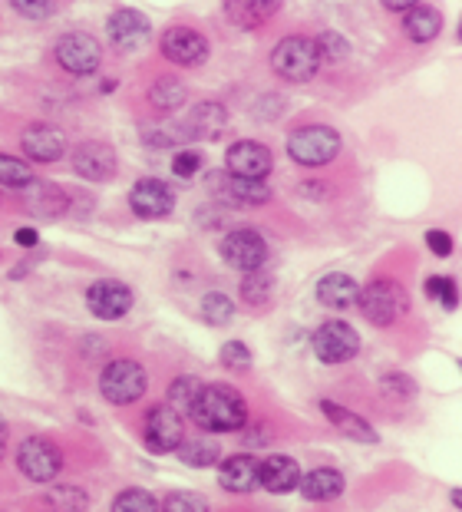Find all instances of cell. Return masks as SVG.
I'll return each instance as SVG.
<instances>
[{
    "mask_svg": "<svg viewBox=\"0 0 462 512\" xmlns=\"http://www.w3.org/2000/svg\"><path fill=\"white\" fill-rule=\"evenodd\" d=\"M297 479H301V466L284 453H274L258 463V483L268 493H291V489H297Z\"/></svg>",
    "mask_w": 462,
    "mask_h": 512,
    "instance_id": "44dd1931",
    "label": "cell"
},
{
    "mask_svg": "<svg viewBox=\"0 0 462 512\" xmlns=\"http://www.w3.org/2000/svg\"><path fill=\"white\" fill-rule=\"evenodd\" d=\"M218 486L228 489V493H251L258 486V460L248 453L231 456L218 470Z\"/></svg>",
    "mask_w": 462,
    "mask_h": 512,
    "instance_id": "7402d4cb",
    "label": "cell"
},
{
    "mask_svg": "<svg viewBox=\"0 0 462 512\" xmlns=\"http://www.w3.org/2000/svg\"><path fill=\"white\" fill-rule=\"evenodd\" d=\"M162 57L172 60L175 67H198L208 60V40L192 27H169L159 40Z\"/></svg>",
    "mask_w": 462,
    "mask_h": 512,
    "instance_id": "7c38bea8",
    "label": "cell"
},
{
    "mask_svg": "<svg viewBox=\"0 0 462 512\" xmlns=\"http://www.w3.org/2000/svg\"><path fill=\"white\" fill-rule=\"evenodd\" d=\"M426 248L436 258H446L449 252H453V238H449V232H443V228H429V232H426Z\"/></svg>",
    "mask_w": 462,
    "mask_h": 512,
    "instance_id": "b9f144b4",
    "label": "cell"
},
{
    "mask_svg": "<svg viewBox=\"0 0 462 512\" xmlns=\"http://www.w3.org/2000/svg\"><path fill=\"white\" fill-rule=\"evenodd\" d=\"M403 30H406V37H410L413 43H429V40L439 37V30H443V14L433 10V7L416 4L413 10H406Z\"/></svg>",
    "mask_w": 462,
    "mask_h": 512,
    "instance_id": "4316f807",
    "label": "cell"
},
{
    "mask_svg": "<svg viewBox=\"0 0 462 512\" xmlns=\"http://www.w3.org/2000/svg\"><path fill=\"white\" fill-rule=\"evenodd\" d=\"M225 126H228V113L222 103H198L189 113V119L182 123L179 139H205V143H212V139L225 133Z\"/></svg>",
    "mask_w": 462,
    "mask_h": 512,
    "instance_id": "ffe728a7",
    "label": "cell"
},
{
    "mask_svg": "<svg viewBox=\"0 0 462 512\" xmlns=\"http://www.w3.org/2000/svg\"><path fill=\"white\" fill-rule=\"evenodd\" d=\"M10 7L27 20H47L53 14V0H10Z\"/></svg>",
    "mask_w": 462,
    "mask_h": 512,
    "instance_id": "ab89813d",
    "label": "cell"
},
{
    "mask_svg": "<svg viewBox=\"0 0 462 512\" xmlns=\"http://www.w3.org/2000/svg\"><path fill=\"white\" fill-rule=\"evenodd\" d=\"M17 470L24 473L33 483H50L63 470V453L60 446L47 437H30L20 443L17 453Z\"/></svg>",
    "mask_w": 462,
    "mask_h": 512,
    "instance_id": "8992f818",
    "label": "cell"
},
{
    "mask_svg": "<svg viewBox=\"0 0 462 512\" xmlns=\"http://www.w3.org/2000/svg\"><path fill=\"white\" fill-rule=\"evenodd\" d=\"M311 347L321 364H344L360 351V337L347 321H327L314 331Z\"/></svg>",
    "mask_w": 462,
    "mask_h": 512,
    "instance_id": "ba28073f",
    "label": "cell"
},
{
    "mask_svg": "<svg viewBox=\"0 0 462 512\" xmlns=\"http://www.w3.org/2000/svg\"><path fill=\"white\" fill-rule=\"evenodd\" d=\"M33 179H37V176H33V169L27 166L24 159L0 152V185H7V189H27Z\"/></svg>",
    "mask_w": 462,
    "mask_h": 512,
    "instance_id": "4dcf8cb0",
    "label": "cell"
},
{
    "mask_svg": "<svg viewBox=\"0 0 462 512\" xmlns=\"http://www.w3.org/2000/svg\"><path fill=\"white\" fill-rule=\"evenodd\" d=\"M357 308L373 328H390L410 311V298L396 281H370L367 288L357 294Z\"/></svg>",
    "mask_w": 462,
    "mask_h": 512,
    "instance_id": "7a4b0ae2",
    "label": "cell"
},
{
    "mask_svg": "<svg viewBox=\"0 0 462 512\" xmlns=\"http://www.w3.org/2000/svg\"><path fill=\"white\" fill-rule=\"evenodd\" d=\"M235 318V304H231L228 294H205L202 298V321L212 324V328H225Z\"/></svg>",
    "mask_w": 462,
    "mask_h": 512,
    "instance_id": "1f68e13d",
    "label": "cell"
},
{
    "mask_svg": "<svg viewBox=\"0 0 462 512\" xmlns=\"http://www.w3.org/2000/svg\"><path fill=\"white\" fill-rule=\"evenodd\" d=\"M146 370L136 361H109L103 377H99V390H103V397L109 403H116V407H126V403H136L142 394H146Z\"/></svg>",
    "mask_w": 462,
    "mask_h": 512,
    "instance_id": "5b68a950",
    "label": "cell"
},
{
    "mask_svg": "<svg viewBox=\"0 0 462 512\" xmlns=\"http://www.w3.org/2000/svg\"><path fill=\"white\" fill-rule=\"evenodd\" d=\"M314 43H317V53H321V60H327V63L344 60L347 53H350L347 37H344V34H334V30H324V34L317 37Z\"/></svg>",
    "mask_w": 462,
    "mask_h": 512,
    "instance_id": "d590c367",
    "label": "cell"
},
{
    "mask_svg": "<svg viewBox=\"0 0 462 512\" xmlns=\"http://www.w3.org/2000/svg\"><path fill=\"white\" fill-rule=\"evenodd\" d=\"M271 166H274L271 149L264 143H255V139H241L225 156V169L238 179H268Z\"/></svg>",
    "mask_w": 462,
    "mask_h": 512,
    "instance_id": "5bb4252c",
    "label": "cell"
},
{
    "mask_svg": "<svg viewBox=\"0 0 462 512\" xmlns=\"http://www.w3.org/2000/svg\"><path fill=\"white\" fill-rule=\"evenodd\" d=\"M4 450H7V423L0 417V456H4Z\"/></svg>",
    "mask_w": 462,
    "mask_h": 512,
    "instance_id": "bcb514c9",
    "label": "cell"
},
{
    "mask_svg": "<svg viewBox=\"0 0 462 512\" xmlns=\"http://www.w3.org/2000/svg\"><path fill=\"white\" fill-rule=\"evenodd\" d=\"M189 417L208 433H235L248 423V403L228 384H208L198 390Z\"/></svg>",
    "mask_w": 462,
    "mask_h": 512,
    "instance_id": "6da1fadb",
    "label": "cell"
},
{
    "mask_svg": "<svg viewBox=\"0 0 462 512\" xmlns=\"http://www.w3.org/2000/svg\"><path fill=\"white\" fill-rule=\"evenodd\" d=\"M208 185L231 209H258L271 199V189L264 185V179H238L231 172H212Z\"/></svg>",
    "mask_w": 462,
    "mask_h": 512,
    "instance_id": "30bf717a",
    "label": "cell"
},
{
    "mask_svg": "<svg viewBox=\"0 0 462 512\" xmlns=\"http://www.w3.org/2000/svg\"><path fill=\"white\" fill-rule=\"evenodd\" d=\"M57 63L73 76H90L103 63V47H99L96 37L73 30V34H63L57 40Z\"/></svg>",
    "mask_w": 462,
    "mask_h": 512,
    "instance_id": "9c48e42d",
    "label": "cell"
},
{
    "mask_svg": "<svg viewBox=\"0 0 462 512\" xmlns=\"http://www.w3.org/2000/svg\"><path fill=\"white\" fill-rule=\"evenodd\" d=\"M198 390H202V380L198 377H179L169 384V407L175 413H189L192 403L198 397Z\"/></svg>",
    "mask_w": 462,
    "mask_h": 512,
    "instance_id": "836d02e7",
    "label": "cell"
},
{
    "mask_svg": "<svg viewBox=\"0 0 462 512\" xmlns=\"http://www.w3.org/2000/svg\"><path fill=\"white\" fill-rule=\"evenodd\" d=\"M357 294H360V285L350 275H340V271H330V275L317 281V301H321L324 308L344 311L350 304H357Z\"/></svg>",
    "mask_w": 462,
    "mask_h": 512,
    "instance_id": "cb8c5ba5",
    "label": "cell"
},
{
    "mask_svg": "<svg viewBox=\"0 0 462 512\" xmlns=\"http://www.w3.org/2000/svg\"><path fill=\"white\" fill-rule=\"evenodd\" d=\"M426 294H429L433 301L443 304L446 311H456L459 291H456V281H453V278H429V281H426Z\"/></svg>",
    "mask_w": 462,
    "mask_h": 512,
    "instance_id": "8d00e7d4",
    "label": "cell"
},
{
    "mask_svg": "<svg viewBox=\"0 0 462 512\" xmlns=\"http://www.w3.org/2000/svg\"><path fill=\"white\" fill-rule=\"evenodd\" d=\"M218 357H222V364L231 367V370H248L251 367V351L241 341H228Z\"/></svg>",
    "mask_w": 462,
    "mask_h": 512,
    "instance_id": "f35d334b",
    "label": "cell"
},
{
    "mask_svg": "<svg viewBox=\"0 0 462 512\" xmlns=\"http://www.w3.org/2000/svg\"><path fill=\"white\" fill-rule=\"evenodd\" d=\"M86 308H90L99 321H119V318H126L132 308V291L129 285H123V281H116V278L93 281L90 291H86Z\"/></svg>",
    "mask_w": 462,
    "mask_h": 512,
    "instance_id": "8fae6325",
    "label": "cell"
},
{
    "mask_svg": "<svg viewBox=\"0 0 462 512\" xmlns=\"http://www.w3.org/2000/svg\"><path fill=\"white\" fill-rule=\"evenodd\" d=\"M288 152L297 166H307V169H317V166H327V162L337 159L340 152V136L334 133L330 126H301L294 129L291 139H288Z\"/></svg>",
    "mask_w": 462,
    "mask_h": 512,
    "instance_id": "277c9868",
    "label": "cell"
},
{
    "mask_svg": "<svg viewBox=\"0 0 462 512\" xmlns=\"http://www.w3.org/2000/svg\"><path fill=\"white\" fill-rule=\"evenodd\" d=\"M109 40L116 43L119 50H139L142 43L152 37V24L142 10L132 7H119L113 17H109Z\"/></svg>",
    "mask_w": 462,
    "mask_h": 512,
    "instance_id": "ac0fdd59",
    "label": "cell"
},
{
    "mask_svg": "<svg viewBox=\"0 0 462 512\" xmlns=\"http://www.w3.org/2000/svg\"><path fill=\"white\" fill-rule=\"evenodd\" d=\"M162 512H208L205 499L195 493H172L162 503Z\"/></svg>",
    "mask_w": 462,
    "mask_h": 512,
    "instance_id": "74e56055",
    "label": "cell"
},
{
    "mask_svg": "<svg viewBox=\"0 0 462 512\" xmlns=\"http://www.w3.org/2000/svg\"><path fill=\"white\" fill-rule=\"evenodd\" d=\"M297 489H301V496L311 499V503H330V499H337L344 493V476L337 470H330V466H321V470H311L307 476L297 479Z\"/></svg>",
    "mask_w": 462,
    "mask_h": 512,
    "instance_id": "d4e9b609",
    "label": "cell"
},
{
    "mask_svg": "<svg viewBox=\"0 0 462 512\" xmlns=\"http://www.w3.org/2000/svg\"><path fill=\"white\" fill-rule=\"evenodd\" d=\"M182 413H175L169 403H159L146 413V446L152 453H175L182 443Z\"/></svg>",
    "mask_w": 462,
    "mask_h": 512,
    "instance_id": "4fadbf2b",
    "label": "cell"
},
{
    "mask_svg": "<svg viewBox=\"0 0 462 512\" xmlns=\"http://www.w3.org/2000/svg\"><path fill=\"white\" fill-rule=\"evenodd\" d=\"M413 380L403 377V374H393V377H383V394H393V397H413Z\"/></svg>",
    "mask_w": 462,
    "mask_h": 512,
    "instance_id": "7bdbcfd3",
    "label": "cell"
},
{
    "mask_svg": "<svg viewBox=\"0 0 462 512\" xmlns=\"http://www.w3.org/2000/svg\"><path fill=\"white\" fill-rule=\"evenodd\" d=\"M218 252H222L225 265L228 268H238V271H258L268 258V245L264 238L255 232V228H231V232L218 242Z\"/></svg>",
    "mask_w": 462,
    "mask_h": 512,
    "instance_id": "52a82bcc",
    "label": "cell"
},
{
    "mask_svg": "<svg viewBox=\"0 0 462 512\" xmlns=\"http://www.w3.org/2000/svg\"><path fill=\"white\" fill-rule=\"evenodd\" d=\"M14 242H17V245H24V248H33V245H37V242H40V235H37V232H33V228H17Z\"/></svg>",
    "mask_w": 462,
    "mask_h": 512,
    "instance_id": "ee69618b",
    "label": "cell"
},
{
    "mask_svg": "<svg viewBox=\"0 0 462 512\" xmlns=\"http://www.w3.org/2000/svg\"><path fill=\"white\" fill-rule=\"evenodd\" d=\"M20 146H24V156L33 162H57L66 152V136L57 126L33 123L27 126V133L20 136Z\"/></svg>",
    "mask_w": 462,
    "mask_h": 512,
    "instance_id": "d6986e66",
    "label": "cell"
},
{
    "mask_svg": "<svg viewBox=\"0 0 462 512\" xmlns=\"http://www.w3.org/2000/svg\"><path fill=\"white\" fill-rule=\"evenodd\" d=\"M185 86L175 80V76H165V80L159 83H152V90H149V103L156 106V110L162 113H175V110H182L185 106Z\"/></svg>",
    "mask_w": 462,
    "mask_h": 512,
    "instance_id": "83f0119b",
    "label": "cell"
},
{
    "mask_svg": "<svg viewBox=\"0 0 462 512\" xmlns=\"http://www.w3.org/2000/svg\"><path fill=\"white\" fill-rule=\"evenodd\" d=\"M113 512H159V503L146 489H123L113 499Z\"/></svg>",
    "mask_w": 462,
    "mask_h": 512,
    "instance_id": "e575fe53",
    "label": "cell"
},
{
    "mask_svg": "<svg viewBox=\"0 0 462 512\" xmlns=\"http://www.w3.org/2000/svg\"><path fill=\"white\" fill-rule=\"evenodd\" d=\"M198 169H202V152H195V149H185L172 159V172L179 179H192Z\"/></svg>",
    "mask_w": 462,
    "mask_h": 512,
    "instance_id": "60d3db41",
    "label": "cell"
},
{
    "mask_svg": "<svg viewBox=\"0 0 462 512\" xmlns=\"http://www.w3.org/2000/svg\"><path fill=\"white\" fill-rule=\"evenodd\" d=\"M383 7L387 10H400V14H406V10H413L416 4H420V0H380Z\"/></svg>",
    "mask_w": 462,
    "mask_h": 512,
    "instance_id": "f6af8a7d",
    "label": "cell"
},
{
    "mask_svg": "<svg viewBox=\"0 0 462 512\" xmlns=\"http://www.w3.org/2000/svg\"><path fill=\"white\" fill-rule=\"evenodd\" d=\"M179 460L185 466H198V470H205V466L218 463V443L212 440H192V443H179Z\"/></svg>",
    "mask_w": 462,
    "mask_h": 512,
    "instance_id": "d6a6232c",
    "label": "cell"
},
{
    "mask_svg": "<svg viewBox=\"0 0 462 512\" xmlns=\"http://www.w3.org/2000/svg\"><path fill=\"white\" fill-rule=\"evenodd\" d=\"M43 509L47 512H83L86 509V493L76 486H53L43 496Z\"/></svg>",
    "mask_w": 462,
    "mask_h": 512,
    "instance_id": "f546056e",
    "label": "cell"
},
{
    "mask_svg": "<svg viewBox=\"0 0 462 512\" xmlns=\"http://www.w3.org/2000/svg\"><path fill=\"white\" fill-rule=\"evenodd\" d=\"M175 205L172 189L162 179H139L129 192V209L139 215V219H165Z\"/></svg>",
    "mask_w": 462,
    "mask_h": 512,
    "instance_id": "9a60e30c",
    "label": "cell"
},
{
    "mask_svg": "<svg viewBox=\"0 0 462 512\" xmlns=\"http://www.w3.org/2000/svg\"><path fill=\"white\" fill-rule=\"evenodd\" d=\"M73 169L80 179L90 182H109L116 176V152L106 143H80L73 149Z\"/></svg>",
    "mask_w": 462,
    "mask_h": 512,
    "instance_id": "e0dca14e",
    "label": "cell"
},
{
    "mask_svg": "<svg viewBox=\"0 0 462 512\" xmlns=\"http://www.w3.org/2000/svg\"><path fill=\"white\" fill-rule=\"evenodd\" d=\"M281 4L284 0H225V14H228V24L251 30L278 14Z\"/></svg>",
    "mask_w": 462,
    "mask_h": 512,
    "instance_id": "603a6c76",
    "label": "cell"
},
{
    "mask_svg": "<svg viewBox=\"0 0 462 512\" xmlns=\"http://www.w3.org/2000/svg\"><path fill=\"white\" fill-rule=\"evenodd\" d=\"M321 410L327 413V420L334 423L337 430H344V433H347L350 440H357V443H377V440H380V437H377V430H373L363 417H357L354 410L340 407V403H330V400L321 403Z\"/></svg>",
    "mask_w": 462,
    "mask_h": 512,
    "instance_id": "484cf974",
    "label": "cell"
},
{
    "mask_svg": "<svg viewBox=\"0 0 462 512\" xmlns=\"http://www.w3.org/2000/svg\"><path fill=\"white\" fill-rule=\"evenodd\" d=\"M20 202L33 219H60V215L70 209V195H66L60 185L33 179L27 189H20Z\"/></svg>",
    "mask_w": 462,
    "mask_h": 512,
    "instance_id": "2e32d148",
    "label": "cell"
},
{
    "mask_svg": "<svg viewBox=\"0 0 462 512\" xmlns=\"http://www.w3.org/2000/svg\"><path fill=\"white\" fill-rule=\"evenodd\" d=\"M274 294V278L264 275V271H248L245 278H241V298H245L251 308H264V304L271 301Z\"/></svg>",
    "mask_w": 462,
    "mask_h": 512,
    "instance_id": "f1b7e54d",
    "label": "cell"
},
{
    "mask_svg": "<svg viewBox=\"0 0 462 512\" xmlns=\"http://www.w3.org/2000/svg\"><path fill=\"white\" fill-rule=\"evenodd\" d=\"M271 70L288 83H307L321 70V53L311 37H284L271 50Z\"/></svg>",
    "mask_w": 462,
    "mask_h": 512,
    "instance_id": "3957f363",
    "label": "cell"
}]
</instances>
